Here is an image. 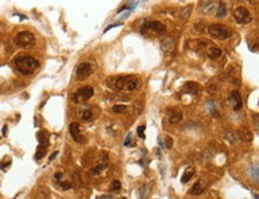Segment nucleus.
<instances>
[{"label": "nucleus", "mask_w": 259, "mask_h": 199, "mask_svg": "<svg viewBox=\"0 0 259 199\" xmlns=\"http://www.w3.org/2000/svg\"><path fill=\"white\" fill-rule=\"evenodd\" d=\"M14 66H16L17 70L21 74H23V75H30V74H33V72L40 67V62L35 57H33V56L23 55V56H18L14 60Z\"/></svg>", "instance_id": "f257e3e1"}, {"label": "nucleus", "mask_w": 259, "mask_h": 199, "mask_svg": "<svg viewBox=\"0 0 259 199\" xmlns=\"http://www.w3.org/2000/svg\"><path fill=\"white\" fill-rule=\"evenodd\" d=\"M35 36L30 31H21L16 35L14 37V43L17 47L23 49H29L35 44Z\"/></svg>", "instance_id": "f03ea898"}, {"label": "nucleus", "mask_w": 259, "mask_h": 199, "mask_svg": "<svg viewBox=\"0 0 259 199\" xmlns=\"http://www.w3.org/2000/svg\"><path fill=\"white\" fill-rule=\"evenodd\" d=\"M166 31V26L161 22L158 21H151V22H146L141 25L140 32L142 35H147L148 32H153L155 36H160Z\"/></svg>", "instance_id": "7ed1b4c3"}, {"label": "nucleus", "mask_w": 259, "mask_h": 199, "mask_svg": "<svg viewBox=\"0 0 259 199\" xmlns=\"http://www.w3.org/2000/svg\"><path fill=\"white\" fill-rule=\"evenodd\" d=\"M208 33L214 39H221V41L227 39V38H229L232 36V31L228 28L221 25V24H211L208 28Z\"/></svg>", "instance_id": "20e7f679"}, {"label": "nucleus", "mask_w": 259, "mask_h": 199, "mask_svg": "<svg viewBox=\"0 0 259 199\" xmlns=\"http://www.w3.org/2000/svg\"><path fill=\"white\" fill-rule=\"evenodd\" d=\"M116 88L122 91H134L139 86V80L131 77H119L115 84Z\"/></svg>", "instance_id": "39448f33"}, {"label": "nucleus", "mask_w": 259, "mask_h": 199, "mask_svg": "<svg viewBox=\"0 0 259 199\" xmlns=\"http://www.w3.org/2000/svg\"><path fill=\"white\" fill-rule=\"evenodd\" d=\"M95 94V89L91 86H84L81 88H79L78 91H75L72 96V99L74 103L76 104H80V103H85L88 99H91Z\"/></svg>", "instance_id": "423d86ee"}, {"label": "nucleus", "mask_w": 259, "mask_h": 199, "mask_svg": "<svg viewBox=\"0 0 259 199\" xmlns=\"http://www.w3.org/2000/svg\"><path fill=\"white\" fill-rule=\"evenodd\" d=\"M233 17L239 24H248L252 21V14L249 13L246 7L244 6H239L233 12Z\"/></svg>", "instance_id": "0eeeda50"}, {"label": "nucleus", "mask_w": 259, "mask_h": 199, "mask_svg": "<svg viewBox=\"0 0 259 199\" xmlns=\"http://www.w3.org/2000/svg\"><path fill=\"white\" fill-rule=\"evenodd\" d=\"M92 73H93L92 66L90 63H87V62H83L76 68V79L79 81H83V80L87 79Z\"/></svg>", "instance_id": "6e6552de"}, {"label": "nucleus", "mask_w": 259, "mask_h": 199, "mask_svg": "<svg viewBox=\"0 0 259 199\" xmlns=\"http://www.w3.org/2000/svg\"><path fill=\"white\" fill-rule=\"evenodd\" d=\"M228 103L230 104L232 109L234 111H239L241 107H242V99H241V96L238 91H233L230 92L229 97H228Z\"/></svg>", "instance_id": "1a4fd4ad"}, {"label": "nucleus", "mask_w": 259, "mask_h": 199, "mask_svg": "<svg viewBox=\"0 0 259 199\" xmlns=\"http://www.w3.org/2000/svg\"><path fill=\"white\" fill-rule=\"evenodd\" d=\"M69 133L72 136V138L78 142V143H84L86 140L84 138V136L80 133V128H79V124L75 122L71 123L69 124Z\"/></svg>", "instance_id": "9d476101"}, {"label": "nucleus", "mask_w": 259, "mask_h": 199, "mask_svg": "<svg viewBox=\"0 0 259 199\" xmlns=\"http://www.w3.org/2000/svg\"><path fill=\"white\" fill-rule=\"evenodd\" d=\"M37 140H38V142H40V145L45 147V148L49 147V135H48L47 131H44V130L38 131V133H37Z\"/></svg>", "instance_id": "9b49d317"}, {"label": "nucleus", "mask_w": 259, "mask_h": 199, "mask_svg": "<svg viewBox=\"0 0 259 199\" xmlns=\"http://www.w3.org/2000/svg\"><path fill=\"white\" fill-rule=\"evenodd\" d=\"M207 55H208L209 58H211V60H216V58H218L220 56L222 55V50H221L218 47H216V45H211V47L208 49Z\"/></svg>", "instance_id": "f8f14e48"}, {"label": "nucleus", "mask_w": 259, "mask_h": 199, "mask_svg": "<svg viewBox=\"0 0 259 199\" xmlns=\"http://www.w3.org/2000/svg\"><path fill=\"white\" fill-rule=\"evenodd\" d=\"M184 92H186V93H189V94H197L198 93V85L196 84V82H192V81H189V82H186L185 85H184Z\"/></svg>", "instance_id": "ddd939ff"}, {"label": "nucleus", "mask_w": 259, "mask_h": 199, "mask_svg": "<svg viewBox=\"0 0 259 199\" xmlns=\"http://www.w3.org/2000/svg\"><path fill=\"white\" fill-rule=\"evenodd\" d=\"M182 121V113L176 110H168V122L170 124H177Z\"/></svg>", "instance_id": "4468645a"}, {"label": "nucleus", "mask_w": 259, "mask_h": 199, "mask_svg": "<svg viewBox=\"0 0 259 199\" xmlns=\"http://www.w3.org/2000/svg\"><path fill=\"white\" fill-rule=\"evenodd\" d=\"M217 5H218V2H215V1H205V2H202L201 6L205 12L214 13L217 10Z\"/></svg>", "instance_id": "2eb2a0df"}, {"label": "nucleus", "mask_w": 259, "mask_h": 199, "mask_svg": "<svg viewBox=\"0 0 259 199\" xmlns=\"http://www.w3.org/2000/svg\"><path fill=\"white\" fill-rule=\"evenodd\" d=\"M54 179H55V181L60 185V187L62 188V190H69V188L72 187V185H71L68 181H64V175H62V173H56Z\"/></svg>", "instance_id": "dca6fc26"}, {"label": "nucleus", "mask_w": 259, "mask_h": 199, "mask_svg": "<svg viewBox=\"0 0 259 199\" xmlns=\"http://www.w3.org/2000/svg\"><path fill=\"white\" fill-rule=\"evenodd\" d=\"M173 47H174L173 38H171V37H166L165 39H162L161 48H162V50H164L165 53H167V51H171V50L173 49Z\"/></svg>", "instance_id": "f3484780"}, {"label": "nucleus", "mask_w": 259, "mask_h": 199, "mask_svg": "<svg viewBox=\"0 0 259 199\" xmlns=\"http://www.w3.org/2000/svg\"><path fill=\"white\" fill-rule=\"evenodd\" d=\"M227 16V5L223 1H218L217 10H216V17L217 18H223Z\"/></svg>", "instance_id": "a211bd4d"}, {"label": "nucleus", "mask_w": 259, "mask_h": 199, "mask_svg": "<svg viewBox=\"0 0 259 199\" xmlns=\"http://www.w3.org/2000/svg\"><path fill=\"white\" fill-rule=\"evenodd\" d=\"M194 174H195V168H192V167H187V168H186V171L184 172L182 179H180L182 184H186V182H189V181H190V179L192 178Z\"/></svg>", "instance_id": "6ab92c4d"}, {"label": "nucleus", "mask_w": 259, "mask_h": 199, "mask_svg": "<svg viewBox=\"0 0 259 199\" xmlns=\"http://www.w3.org/2000/svg\"><path fill=\"white\" fill-rule=\"evenodd\" d=\"M202 193H203V187H202L201 182L195 184L194 186H192V188L190 190V194H192V196H199Z\"/></svg>", "instance_id": "aec40b11"}, {"label": "nucleus", "mask_w": 259, "mask_h": 199, "mask_svg": "<svg viewBox=\"0 0 259 199\" xmlns=\"http://www.w3.org/2000/svg\"><path fill=\"white\" fill-rule=\"evenodd\" d=\"M47 149H48V148H45V147L38 145V147H37V150H36V154H35V159H36L37 161L41 160L44 155H45V153H47Z\"/></svg>", "instance_id": "412c9836"}, {"label": "nucleus", "mask_w": 259, "mask_h": 199, "mask_svg": "<svg viewBox=\"0 0 259 199\" xmlns=\"http://www.w3.org/2000/svg\"><path fill=\"white\" fill-rule=\"evenodd\" d=\"M106 165L105 163H100V165H97V166H95L92 169H91V174H93V175H97V174H99L103 169H105L106 168Z\"/></svg>", "instance_id": "4be33fe9"}, {"label": "nucleus", "mask_w": 259, "mask_h": 199, "mask_svg": "<svg viewBox=\"0 0 259 199\" xmlns=\"http://www.w3.org/2000/svg\"><path fill=\"white\" fill-rule=\"evenodd\" d=\"M81 118H83V121H85V122L91 121V118H92V112H91V110H88V109L83 110V112H81Z\"/></svg>", "instance_id": "5701e85b"}, {"label": "nucleus", "mask_w": 259, "mask_h": 199, "mask_svg": "<svg viewBox=\"0 0 259 199\" xmlns=\"http://www.w3.org/2000/svg\"><path fill=\"white\" fill-rule=\"evenodd\" d=\"M126 110H127V106L126 105H115V106H112V111L115 113H122V112H124Z\"/></svg>", "instance_id": "b1692460"}, {"label": "nucleus", "mask_w": 259, "mask_h": 199, "mask_svg": "<svg viewBox=\"0 0 259 199\" xmlns=\"http://www.w3.org/2000/svg\"><path fill=\"white\" fill-rule=\"evenodd\" d=\"M145 130H146V125H140V126L137 128V135H139V137L142 138V140H145V138H146Z\"/></svg>", "instance_id": "393cba45"}, {"label": "nucleus", "mask_w": 259, "mask_h": 199, "mask_svg": "<svg viewBox=\"0 0 259 199\" xmlns=\"http://www.w3.org/2000/svg\"><path fill=\"white\" fill-rule=\"evenodd\" d=\"M251 174H252V178H254L256 181H258V166H253L251 167Z\"/></svg>", "instance_id": "a878e982"}, {"label": "nucleus", "mask_w": 259, "mask_h": 199, "mask_svg": "<svg viewBox=\"0 0 259 199\" xmlns=\"http://www.w3.org/2000/svg\"><path fill=\"white\" fill-rule=\"evenodd\" d=\"M121 190V182L118 180H114L111 184V191H119Z\"/></svg>", "instance_id": "bb28decb"}, {"label": "nucleus", "mask_w": 259, "mask_h": 199, "mask_svg": "<svg viewBox=\"0 0 259 199\" xmlns=\"http://www.w3.org/2000/svg\"><path fill=\"white\" fill-rule=\"evenodd\" d=\"M172 145H173V141H172V137L171 136H167L166 137V148H172Z\"/></svg>", "instance_id": "cd10ccee"}, {"label": "nucleus", "mask_w": 259, "mask_h": 199, "mask_svg": "<svg viewBox=\"0 0 259 199\" xmlns=\"http://www.w3.org/2000/svg\"><path fill=\"white\" fill-rule=\"evenodd\" d=\"M9 166H11V160H7V162H6V163H4V162H1V163H0V168H1L2 171H6Z\"/></svg>", "instance_id": "c85d7f7f"}, {"label": "nucleus", "mask_w": 259, "mask_h": 199, "mask_svg": "<svg viewBox=\"0 0 259 199\" xmlns=\"http://www.w3.org/2000/svg\"><path fill=\"white\" fill-rule=\"evenodd\" d=\"M130 142H131V133H128V135H127V137H126V141H124V145H126V147H128V145H129L130 144Z\"/></svg>", "instance_id": "c756f323"}, {"label": "nucleus", "mask_w": 259, "mask_h": 199, "mask_svg": "<svg viewBox=\"0 0 259 199\" xmlns=\"http://www.w3.org/2000/svg\"><path fill=\"white\" fill-rule=\"evenodd\" d=\"M119 25H122V23H117V24H112V25H109L108 28L104 30V32H108L110 29H112V28H116V26H119Z\"/></svg>", "instance_id": "7c9ffc66"}, {"label": "nucleus", "mask_w": 259, "mask_h": 199, "mask_svg": "<svg viewBox=\"0 0 259 199\" xmlns=\"http://www.w3.org/2000/svg\"><path fill=\"white\" fill-rule=\"evenodd\" d=\"M57 154H59V152H54L53 154L50 155V157H49V162H50V161H53L55 157H56V155H57Z\"/></svg>", "instance_id": "2f4dec72"}, {"label": "nucleus", "mask_w": 259, "mask_h": 199, "mask_svg": "<svg viewBox=\"0 0 259 199\" xmlns=\"http://www.w3.org/2000/svg\"><path fill=\"white\" fill-rule=\"evenodd\" d=\"M6 133H7V126L5 125V126H4V129H2V135H6Z\"/></svg>", "instance_id": "473e14b6"}, {"label": "nucleus", "mask_w": 259, "mask_h": 199, "mask_svg": "<svg viewBox=\"0 0 259 199\" xmlns=\"http://www.w3.org/2000/svg\"><path fill=\"white\" fill-rule=\"evenodd\" d=\"M158 142H159V145H160V148H164V144H162V142H161V140L158 137Z\"/></svg>", "instance_id": "72a5a7b5"}, {"label": "nucleus", "mask_w": 259, "mask_h": 199, "mask_svg": "<svg viewBox=\"0 0 259 199\" xmlns=\"http://www.w3.org/2000/svg\"><path fill=\"white\" fill-rule=\"evenodd\" d=\"M253 196H254V199H258V194H257V193H254Z\"/></svg>", "instance_id": "f704fd0d"}, {"label": "nucleus", "mask_w": 259, "mask_h": 199, "mask_svg": "<svg viewBox=\"0 0 259 199\" xmlns=\"http://www.w3.org/2000/svg\"><path fill=\"white\" fill-rule=\"evenodd\" d=\"M122 199H127V198H122Z\"/></svg>", "instance_id": "c9c22d12"}, {"label": "nucleus", "mask_w": 259, "mask_h": 199, "mask_svg": "<svg viewBox=\"0 0 259 199\" xmlns=\"http://www.w3.org/2000/svg\"><path fill=\"white\" fill-rule=\"evenodd\" d=\"M0 138H1V137H0Z\"/></svg>", "instance_id": "e433bc0d"}]
</instances>
